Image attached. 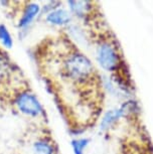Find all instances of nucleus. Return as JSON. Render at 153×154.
Segmentation results:
<instances>
[{
	"mask_svg": "<svg viewBox=\"0 0 153 154\" xmlns=\"http://www.w3.org/2000/svg\"><path fill=\"white\" fill-rule=\"evenodd\" d=\"M14 105L20 113L29 117H38L43 113V108L39 100L29 91L18 93L14 99Z\"/></svg>",
	"mask_w": 153,
	"mask_h": 154,
	"instance_id": "obj_3",
	"label": "nucleus"
},
{
	"mask_svg": "<svg viewBox=\"0 0 153 154\" xmlns=\"http://www.w3.org/2000/svg\"><path fill=\"white\" fill-rule=\"evenodd\" d=\"M97 60L100 66L107 72H117L119 71L120 66L123 65L116 45L107 40L100 42L98 45Z\"/></svg>",
	"mask_w": 153,
	"mask_h": 154,
	"instance_id": "obj_2",
	"label": "nucleus"
},
{
	"mask_svg": "<svg viewBox=\"0 0 153 154\" xmlns=\"http://www.w3.org/2000/svg\"><path fill=\"white\" fill-rule=\"evenodd\" d=\"M123 116H125V113H124L122 107L120 109L113 110V111H109L108 113H106V115L102 119V122H101V130H103V131L104 130H108Z\"/></svg>",
	"mask_w": 153,
	"mask_h": 154,
	"instance_id": "obj_6",
	"label": "nucleus"
},
{
	"mask_svg": "<svg viewBox=\"0 0 153 154\" xmlns=\"http://www.w3.org/2000/svg\"><path fill=\"white\" fill-rule=\"evenodd\" d=\"M39 13H40V6L38 4L34 3V2L28 3L25 6L21 17L19 18L18 26L20 28H25L29 26L31 23L33 22V20L38 16Z\"/></svg>",
	"mask_w": 153,
	"mask_h": 154,
	"instance_id": "obj_4",
	"label": "nucleus"
},
{
	"mask_svg": "<svg viewBox=\"0 0 153 154\" xmlns=\"http://www.w3.org/2000/svg\"><path fill=\"white\" fill-rule=\"evenodd\" d=\"M70 8L76 15L80 17H85L90 9V3L84 1H69Z\"/></svg>",
	"mask_w": 153,
	"mask_h": 154,
	"instance_id": "obj_8",
	"label": "nucleus"
},
{
	"mask_svg": "<svg viewBox=\"0 0 153 154\" xmlns=\"http://www.w3.org/2000/svg\"><path fill=\"white\" fill-rule=\"evenodd\" d=\"M0 42L7 48H11L13 45L12 36H11L6 25L4 24H0Z\"/></svg>",
	"mask_w": 153,
	"mask_h": 154,
	"instance_id": "obj_9",
	"label": "nucleus"
},
{
	"mask_svg": "<svg viewBox=\"0 0 153 154\" xmlns=\"http://www.w3.org/2000/svg\"><path fill=\"white\" fill-rule=\"evenodd\" d=\"M32 151L34 154H54V147L50 141L45 139H38L33 142Z\"/></svg>",
	"mask_w": 153,
	"mask_h": 154,
	"instance_id": "obj_7",
	"label": "nucleus"
},
{
	"mask_svg": "<svg viewBox=\"0 0 153 154\" xmlns=\"http://www.w3.org/2000/svg\"><path fill=\"white\" fill-rule=\"evenodd\" d=\"M90 140L87 138H81V139H76L72 142V146H73V150L75 154H84V150L88 146Z\"/></svg>",
	"mask_w": 153,
	"mask_h": 154,
	"instance_id": "obj_10",
	"label": "nucleus"
},
{
	"mask_svg": "<svg viewBox=\"0 0 153 154\" xmlns=\"http://www.w3.org/2000/svg\"><path fill=\"white\" fill-rule=\"evenodd\" d=\"M45 20L53 25H66L71 21V15L67 10L62 8L50 10L45 16Z\"/></svg>",
	"mask_w": 153,
	"mask_h": 154,
	"instance_id": "obj_5",
	"label": "nucleus"
},
{
	"mask_svg": "<svg viewBox=\"0 0 153 154\" xmlns=\"http://www.w3.org/2000/svg\"><path fill=\"white\" fill-rule=\"evenodd\" d=\"M60 74L63 79H68L78 85H88L96 81L95 68L85 54L73 49L63 57L60 63Z\"/></svg>",
	"mask_w": 153,
	"mask_h": 154,
	"instance_id": "obj_1",
	"label": "nucleus"
}]
</instances>
